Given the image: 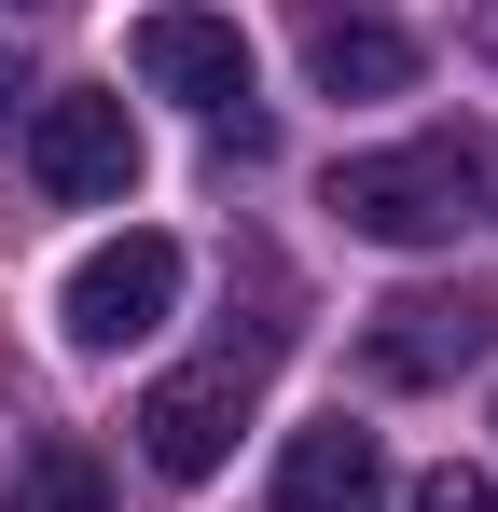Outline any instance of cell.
<instances>
[{"mask_svg":"<svg viewBox=\"0 0 498 512\" xmlns=\"http://www.w3.org/2000/svg\"><path fill=\"white\" fill-rule=\"evenodd\" d=\"M498 194V153L471 125H429V139H388V153H346L332 167V222L374 236V250H457Z\"/></svg>","mask_w":498,"mask_h":512,"instance_id":"obj_1","label":"cell"},{"mask_svg":"<svg viewBox=\"0 0 498 512\" xmlns=\"http://www.w3.org/2000/svg\"><path fill=\"white\" fill-rule=\"evenodd\" d=\"M166 305H180V236H111V250L70 263L56 333H70L83 360H125L139 333H166Z\"/></svg>","mask_w":498,"mask_h":512,"instance_id":"obj_2","label":"cell"},{"mask_svg":"<svg viewBox=\"0 0 498 512\" xmlns=\"http://www.w3.org/2000/svg\"><path fill=\"white\" fill-rule=\"evenodd\" d=\"M485 346H498V305H485V291H388V305L360 319L374 388H457Z\"/></svg>","mask_w":498,"mask_h":512,"instance_id":"obj_3","label":"cell"},{"mask_svg":"<svg viewBox=\"0 0 498 512\" xmlns=\"http://www.w3.org/2000/svg\"><path fill=\"white\" fill-rule=\"evenodd\" d=\"M28 180H42L56 208H125V180H139L125 97H42V111H28Z\"/></svg>","mask_w":498,"mask_h":512,"instance_id":"obj_4","label":"cell"},{"mask_svg":"<svg viewBox=\"0 0 498 512\" xmlns=\"http://www.w3.org/2000/svg\"><path fill=\"white\" fill-rule=\"evenodd\" d=\"M125 70L153 97H194V111H249V28L236 14H194V0H166L125 28Z\"/></svg>","mask_w":498,"mask_h":512,"instance_id":"obj_5","label":"cell"},{"mask_svg":"<svg viewBox=\"0 0 498 512\" xmlns=\"http://www.w3.org/2000/svg\"><path fill=\"white\" fill-rule=\"evenodd\" d=\"M236 429H249V360H194V374H166L153 402H139V457H153L166 485H208L236 457Z\"/></svg>","mask_w":498,"mask_h":512,"instance_id":"obj_6","label":"cell"},{"mask_svg":"<svg viewBox=\"0 0 498 512\" xmlns=\"http://www.w3.org/2000/svg\"><path fill=\"white\" fill-rule=\"evenodd\" d=\"M277 512H388V443L360 416H319L277 443Z\"/></svg>","mask_w":498,"mask_h":512,"instance_id":"obj_7","label":"cell"},{"mask_svg":"<svg viewBox=\"0 0 498 512\" xmlns=\"http://www.w3.org/2000/svg\"><path fill=\"white\" fill-rule=\"evenodd\" d=\"M305 70H319V97H402L415 84V42L388 28V14H319V28H305Z\"/></svg>","mask_w":498,"mask_h":512,"instance_id":"obj_8","label":"cell"},{"mask_svg":"<svg viewBox=\"0 0 498 512\" xmlns=\"http://www.w3.org/2000/svg\"><path fill=\"white\" fill-rule=\"evenodd\" d=\"M0 512H111V471H97L83 443H28L14 485H0Z\"/></svg>","mask_w":498,"mask_h":512,"instance_id":"obj_9","label":"cell"},{"mask_svg":"<svg viewBox=\"0 0 498 512\" xmlns=\"http://www.w3.org/2000/svg\"><path fill=\"white\" fill-rule=\"evenodd\" d=\"M415 512H498V471H457L443 457V471H415Z\"/></svg>","mask_w":498,"mask_h":512,"instance_id":"obj_10","label":"cell"},{"mask_svg":"<svg viewBox=\"0 0 498 512\" xmlns=\"http://www.w3.org/2000/svg\"><path fill=\"white\" fill-rule=\"evenodd\" d=\"M28 97H42V84H28V70H14V56H0V125H14V111H28Z\"/></svg>","mask_w":498,"mask_h":512,"instance_id":"obj_11","label":"cell"},{"mask_svg":"<svg viewBox=\"0 0 498 512\" xmlns=\"http://www.w3.org/2000/svg\"><path fill=\"white\" fill-rule=\"evenodd\" d=\"M471 42H485V56H498V0H485V14H471Z\"/></svg>","mask_w":498,"mask_h":512,"instance_id":"obj_12","label":"cell"},{"mask_svg":"<svg viewBox=\"0 0 498 512\" xmlns=\"http://www.w3.org/2000/svg\"><path fill=\"white\" fill-rule=\"evenodd\" d=\"M319 14H332V0H319ZM346 14H374V0H346Z\"/></svg>","mask_w":498,"mask_h":512,"instance_id":"obj_13","label":"cell"}]
</instances>
